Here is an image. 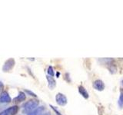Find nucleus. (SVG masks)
Here are the masks:
<instances>
[{"label":"nucleus","mask_w":123,"mask_h":115,"mask_svg":"<svg viewBox=\"0 0 123 115\" xmlns=\"http://www.w3.org/2000/svg\"><path fill=\"white\" fill-rule=\"evenodd\" d=\"M40 115H50V114L49 113H45V114H43V113H42Z\"/></svg>","instance_id":"16"},{"label":"nucleus","mask_w":123,"mask_h":115,"mask_svg":"<svg viewBox=\"0 0 123 115\" xmlns=\"http://www.w3.org/2000/svg\"><path fill=\"white\" fill-rule=\"evenodd\" d=\"M26 93H28V94H29L31 96H33V97H35L36 98V94H34L33 92H32V91H29V90H26Z\"/></svg>","instance_id":"14"},{"label":"nucleus","mask_w":123,"mask_h":115,"mask_svg":"<svg viewBox=\"0 0 123 115\" xmlns=\"http://www.w3.org/2000/svg\"><path fill=\"white\" fill-rule=\"evenodd\" d=\"M50 107H52V109L54 111H55V112L56 113V114H57V115H62V114H61V113L59 112V111H58V110L55 109V107H53L52 105H50Z\"/></svg>","instance_id":"13"},{"label":"nucleus","mask_w":123,"mask_h":115,"mask_svg":"<svg viewBox=\"0 0 123 115\" xmlns=\"http://www.w3.org/2000/svg\"><path fill=\"white\" fill-rule=\"evenodd\" d=\"M3 87H4V85H3V84L1 82V81H0V91H1L2 89V88H3Z\"/></svg>","instance_id":"15"},{"label":"nucleus","mask_w":123,"mask_h":115,"mask_svg":"<svg viewBox=\"0 0 123 115\" xmlns=\"http://www.w3.org/2000/svg\"><path fill=\"white\" fill-rule=\"evenodd\" d=\"M25 93H23V92L21 91V92H19V94L17 97L14 98L13 101L15 103H18V102H22L23 101H25Z\"/></svg>","instance_id":"8"},{"label":"nucleus","mask_w":123,"mask_h":115,"mask_svg":"<svg viewBox=\"0 0 123 115\" xmlns=\"http://www.w3.org/2000/svg\"><path fill=\"white\" fill-rule=\"evenodd\" d=\"M55 101L59 105L65 106L67 104V98L65 97L63 94L59 93V94H57L55 96Z\"/></svg>","instance_id":"3"},{"label":"nucleus","mask_w":123,"mask_h":115,"mask_svg":"<svg viewBox=\"0 0 123 115\" xmlns=\"http://www.w3.org/2000/svg\"><path fill=\"white\" fill-rule=\"evenodd\" d=\"M93 87L95 90L102 91L105 89V84L102 80H96L93 82Z\"/></svg>","instance_id":"5"},{"label":"nucleus","mask_w":123,"mask_h":115,"mask_svg":"<svg viewBox=\"0 0 123 115\" xmlns=\"http://www.w3.org/2000/svg\"><path fill=\"white\" fill-rule=\"evenodd\" d=\"M118 105H119V107H121V108H122V107H123V92L122 91L120 93V96H119Z\"/></svg>","instance_id":"11"},{"label":"nucleus","mask_w":123,"mask_h":115,"mask_svg":"<svg viewBox=\"0 0 123 115\" xmlns=\"http://www.w3.org/2000/svg\"><path fill=\"white\" fill-rule=\"evenodd\" d=\"M79 92L80 94L82 95L84 98L88 99V97H89V95H88V91H86V88H85L83 86H79Z\"/></svg>","instance_id":"9"},{"label":"nucleus","mask_w":123,"mask_h":115,"mask_svg":"<svg viewBox=\"0 0 123 115\" xmlns=\"http://www.w3.org/2000/svg\"><path fill=\"white\" fill-rule=\"evenodd\" d=\"M48 74L49 75V76H54V71H53V68L52 67L49 66L48 68Z\"/></svg>","instance_id":"12"},{"label":"nucleus","mask_w":123,"mask_h":115,"mask_svg":"<svg viewBox=\"0 0 123 115\" xmlns=\"http://www.w3.org/2000/svg\"><path fill=\"white\" fill-rule=\"evenodd\" d=\"M56 75H57L58 77H59V76L60 75V73H59V72H58V73H57V74H56Z\"/></svg>","instance_id":"17"},{"label":"nucleus","mask_w":123,"mask_h":115,"mask_svg":"<svg viewBox=\"0 0 123 115\" xmlns=\"http://www.w3.org/2000/svg\"><path fill=\"white\" fill-rule=\"evenodd\" d=\"M43 110H44V107H39L38 108L35 109L33 111L29 112L27 115H40Z\"/></svg>","instance_id":"10"},{"label":"nucleus","mask_w":123,"mask_h":115,"mask_svg":"<svg viewBox=\"0 0 123 115\" xmlns=\"http://www.w3.org/2000/svg\"><path fill=\"white\" fill-rule=\"evenodd\" d=\"M46 78H47V80L49 82V87L50 89L55 88L56 86V81H55V80L53 78V77L48 75V76H46Z\"/></svg>","instance_id":"7"},{"label":"nucleus","mask_w":123,"mask_h":115,"mask_svg":"<svg viewBox=\"0 0 123 115\" xmlns=\"http://www.w3.org/2000/svg\"><path fill=\"white\" fill-rule=\"evenodd\" d=\"M15 65V60L13 58H9V60H7L6 61V63L4 64L3 68H2V71H9L12 69V68Z\"/></svg>","instance_id":"4"},{"label":"nucleus","mask_w":123,"mask_h":115,"mask_svg":"<svg viewBox=\"0 0 123 115\" xmlns=\"http://www.w3.org/2000/svg\"><path fill=\"white\" fill-rule=\"evenodd\" d=\"M38 104H39V101L38 100H30L28 102L25 103V111H27V112H31L32 111V110H35L36 107L38 106Z\"/></svg>","instance_id":"1"},{"label":"nucleus","mask_w":123,"mask_h":115,"mask_svg":"<svg viewBox=\"0 0 123 115\" xmlns=\"http://www.w3.org/2000/svg\"><path fill=\"white\" fill-rule=\"evenodd\" d=\"M18 106H12L9 107L8 109L3 110L0 113V115H15L18 113Z\"/></svg>","instance_id":"2"},{"label":"nucleus","mask_w":123,"mask_h":115,"mask_svg":"<svg viewBox=\"0 0 123 115\" xmlns=\"http://www.w3.org/2000/svg\"><path fill=\"white\" fill-rule=\"evenodd\" d=\"M11 101V98L8 92L3 91L0 94V102L1 103H9Z\"/></svg>","instance_id":"6"}]
</instances>
